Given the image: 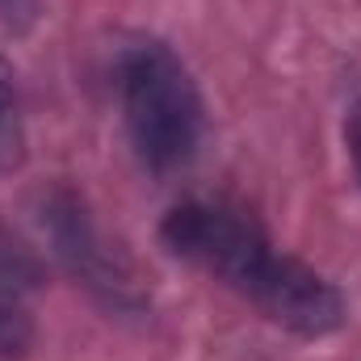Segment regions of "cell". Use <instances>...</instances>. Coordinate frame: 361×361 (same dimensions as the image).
Masks as SVG:
<instances>
[{
    "instance_id": "cell-2",
    "label": "cell",
    "mask_w": 361,
    "mask_h": 361,
    "mask_svg": "<svg viewBox=\"0 0 361 361\" xmlns=\"http://www.w3.org/2000/svg\"><path fill=\"white\" fill-rule=\"evenodd\" d=\"M118 109L130 135L135 156L156 177L180 173L202 143L206 105L189 68L160 38H130L114 59Z\"/></svg>"
},
{
    "instance_id": "cell-4",
    "label": "cell",
    "mask_w": 361,
    "mask_h": 361,
    "mask_svg": "<svg viewBox=\"0 0 361 361\" xmlns=\"http://www.w3.org/2000/svg\"><path fill=\"white\" fill-rule=\"evenodd\" d=\"M38 281L34 261L0 235V357L13 361L34 345V311L30 290Z\"/></svg>"
},
{
    "instance_id": "cell-3",
    "label": "cell",
    "mask_w": 361,
    "mask_h": 361,
    "mask_svg": "<svg viewBox=\"0 0 361 361\" xmlns=\"http://www.w3.org/2000/svg\"><path fill=\"white\" fill-rule=\"evenodd\" d=\"M42 223L51 231L55 257L63 261V269L72 273L92 298H101L105 307H118V311H130V307L143 302L139 277L105 244V235L97 231V223L89 219V210L80 206L76 193H55L42 206Z\"/></svg>"
},
{
    "instance_id": "cell-1",
    "label": "cell",
    "mask_w": 361,
    "mask_h": 361,
    "mask_svg": "<svg viewBox=\"0 0 361 361\" xmlns=\"http://www.w3.org/2000/svg\"><path fill=\"white\" fill-rule=\"evenodd\" d=\"M160 240L173 257L219 277L298 336H328L349 315L341 290L311 265L277 252L265 227L240 206L189 197L164 214Z\"/></svg>"
},
{
    "instance_id": "cell-6",
    "label": "cell",
    "mask_w": 361,
    "mask_h": 361,
    "mask_svg": "<svg viewBox=\"0 0 361 361\" xmlns=\"http://www.w3.org/2000/svg\"><path fill=\"white\" fill-rule=\"evenodd\" d=\"M349 147H353V169H357V180H361V109L349 122Z\"/></svg>"
},
{
    "instance_id": "cell-5",
    "label": "cell",
    "mask_w": 361,
    "mask_h": 361,
    "mask_svg": "<svg viewBox=\"0 0 361 361\" xmlns=\"http://www.w3.org/2000/svg\"><path fill=\"white\" fill-rule=\"evenodd\" d=\"M25 156V122H21V97L13 85L8 63L0 59V173L17 169Z\"/></svg>"
}]
</instances>
